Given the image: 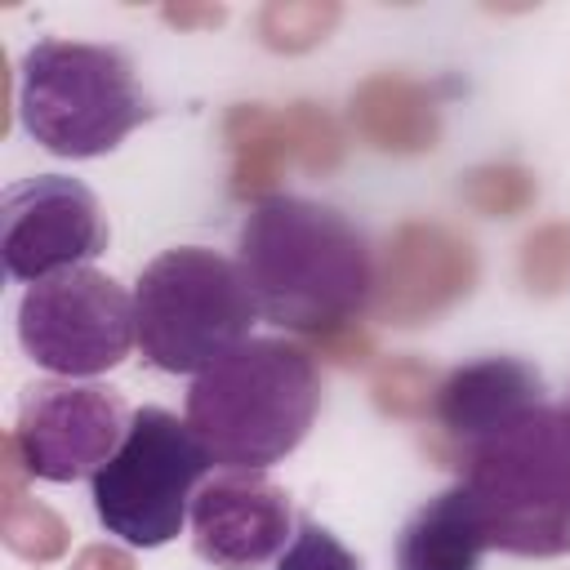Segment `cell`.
<instances>
[{
	"mask_svg": "<svg viewBox=\"0 0 570 570\" xmlns=\"http://www.w3.org/2000/svg\"><path fill=\"white\" fill-rule=\"evenodd\" d=\"M276 570H361V561L334 530H325L316 521H303L294 530V539L285 543Z\"/></svg>",
	"mask_w": 570,
	"mask_h": 570,
	"instance_id": "44dd1931",
	"label": "cell"
},
{
	"mask_svg": "<svg viewBox=\"0 0 570 570\" xmlns=\"http://www.w3.org/2000/svg\"><path fill=\"white\" fill-rule=\"evenodd\" d=\"M209 463L214 459L187 419L160 405L134 410L125 441L89 476L102 530L129 548H160L178 539Z\"/></svg>",
	"mask_w": 570,
	"mask_h": 570,
	"instance_id": "8992f818",
	"label": "cell"
},
{
	"mask_svg": "<svg viewBox=\"0 0 570 570\" xmlns=\"http://www.w3.org/2000/svg\"><path fill=\"white\" fill-rule=\"evenodd\" d=\"M463 490L481 512L490 548L508 557H566L570 410L534 405L508 428L463 445Z\"/></svg>",
	"mask_w": 570,
	"mask_h": 570,
	"instance_id": "3957f363",
	"label": "cell"
},
{
	"mask_svg": "<svg viewBox=\"0 0 570 570\" xmlns=\"http://www.w3.org/2000/svg\"><path fill=\"white\" fill-rule=\"evenodd\" d=\"M134 62L111 45L36 40L18 67L22 129L53 156L89 160L147 120Z\"/></svg>",
	"mask_w": 570,
	"mask_h": 570,
	"instance_id": "277c9868",
	"label": "cell"
},
{
	"mask_svg": "<svg viewBox=\"0 0 570 570\" xmlns=\"http://www.w3.org/2000/svg\"><path fill=\"white\" fill-rule=\"evenodd\" d=\"M352 120L365 142H374L379 151H396V156L432 151L441 138L436 98L419 80L396 76V71L370 76L352 94Z\"/></svg>",
	"mask_w": 570,
	"mask_h": 570,
	"instance_id": "9a60e30c",
	"label": "cell"
},
{
	"mask_svg": "<svg viewBox=\"0 0 570 570\" xmlns=\"http://www.w3.org/2000/svg\"><path fill=\"white\" fill-rule=\"evenodd\" d=\"M107 249L98 196L67 174H36L13 183L0 205V258L13 281L40 285L58 272L85 267Z\"/></svg>",
	"mask_w": 570,
	"mask_h": 570,
	"instance_id": "ba28073f",
	"label": "cell"
},
{
	"mask_svg": "<svg viewBox=\"0 0 570 570\" xmlns=\"http://www.w3.org/2000/svg\"><path fill=\"white\" fill-rule=\"evenodd\" d=\"M321 410L316 361L289 338H245L196 374L187 423L214 463L263 472L307 436Z\"/></svg>",
	"mask_w": 570,
	"mask_h": 570,
	"instance_id": "7a4b0ae2",
	"label": "cell"
},
{
	"mask_svg": "<svg viewBox=\"0 0 570 570\" xmlns=\"http://www.w3.org/2000/svg\"><path fill=\"white\" fill-rule=\"evenodd\" d=\"M463 200L476 209V214H490V218H512L521 209L534 205L539 196V183L530 169L521 165H481L463 178Z\"/></svg>",
	"mask_w": 570,
	"mask_h": 570,
	"instance_id": "ac0fdd59",
	"label": "cell"
},
{
	"mask_svg": "<svg viewBox=\"0 0 570 570\" xmlns=\"http://www.w3.org/2000/svg\"><path fill=\"white\" fill-rule=\"evenodd\" d=\"M227 142L236 151V191H267L281 165L303 160L307 169H330L338 160V134L330 116L298 102L289 111L236 107L227 116Z\"/></svg>",
	"mask_w": 570,
	"mask_h": 570,
	"instance_id": "4fadbf2b",
	"label": "cell"
},
{
	"mask_svg": "<svg viewBox=\"0 0 570 570\" xmlns=\"http://www.w3.org/2000/svg\"><path fill=\"white\" fill-rule=\"evenodd\" d=\"M223 18H227L223 4H209V9H187V4L165 9V22H178V27H218Z\"/></svg>",
	"mask_w": 570,
	"mask_h": 570,
	"instance_id": "603a6c76",
	"label": "cell"
},
{
	"mask_svg": "<svg viewBox=\"0 0 570 570\" xmlns=\"http://www.w3.org/2000/svg\"><path fill=\"white\" fill-rule=\"evenodd\" d=\"M543 405V374L517 356H481L436 383L432 414L450 441L472 445Z\"/></svg>",
	"mask_w": 570,
	"mask_h": 570,
	"instance_id": "7c38bea8",
	"label": "cell"
},
{
	"mask_svg": "<svg viewBox=\"0 0 570 570\" xmlns=\"http://www.w3.org/2000/svg\"><path fill=\"white\" fill-rule=\"evenodd\" d=\"M258 303L240 263L178 245L156 254L134 285V321L142 356L165 374H200L249 338Z\"/></svg>",
	"mask_w": 570,
	"mask_h": 570,
	"instance_id": "5b68a950",
	"label": "cell"
},
{
	"mask_svg": "<svg viewBox=\"0 0 570 570\" xmlns=\"http://www.w3.org/2000/svg\"><path fill=\"white\" fill-rule=\"evenodd\" d=\"M343 9L334 0H272L258 13V36L276 53H303L338 27Z\"/></svg>",
	"mask_w": 570,
	"mask_h": 570,
	"instance_id": "e0dca14e",
	"label": "cell"
},
{
	"mask_svg": "<svg viewBox=\"0 0 570 570\" xmlns=\"http://www.w3.org/2000/svg\"><path fill=\"white\" fill-rule=\"evenodd\" d=\"M240 276L281 330L338 334L379 289L374 254L356 223L303 196H263L236 236Z\"/></svg>",
	"mask_w": 570,
	"mask_h": 570,
	"instance_id": "6da1fadb",
	"label": "cell"
},
{
	"mask_svg": "<svg viewBox=\"0 0 570 570\" xmlns=\"http://www.w3.org/2000/svg\"><path fill=\"white\" fill-rule=\"evenodd\" d=\"M18 338L22 352L62 379H94L116 370L134 338V294L94 267L58 272L31 285L18 303Z\"/></svg>",
	"mask_w": 570,
	"mask_h": 570,
	"instance_id": "52a82bcc",
	"label": "cell"
},
{
	"mask_svg": "<svg viewBox=\"0 0 570 570\" xmlns=\"http://www.w3.org/2000/svg\"><path fill=\"white\" fill-rule=\"evenodd\" d=\"M521 281H525L530 294H543V298L570 289V227L566 223H548V227L525 236Z\"/></svg>",
	"mask_w": 570,
	"mask_h": 570,
	"instance_id": "d6986e66",
	"label": "cell"
},
{
	"mask_svg": "<svg viewBox=\"0 0 570 570\" xmlns=\"http://www.w3.org/2000/svg\"><path fill=\"white\" fill-rule=\"evenodd\" d=\"M476 281V254L463 236L436 223H405L387 240L379 276V312L396 325H419L459 303Z\"/></svg>",
	"mask_w": 570,
	"mask_h": 570,
	"instance_id": "8fae6325",
	"label": "cell"
},
{
	"mask_svg": "<svg viewBox=\"0 0 570 570\" xmlns=\"http://www.w3.org/2000/svg\"><path fill=\"white\" fill-rule=\"evenodd\" d=\"M374 401H379L387 414L419 419V414H428L432 401H436V379H432V370H423L419 361H387V365H379V374H374Z\"/></svg>",
	"mask_w": 570,
	"mask_h": 570,
	"instance_id": "ffe728a7",
	"label": "cell"
},
{
	"mask_svg": "<svg viewBox=\"0 0 570 570\" xmlns=\"http://www.w3.org/2000/svg\"><path fill=\"white\" fill-rule=\"evenodd\" d=\"M125 405L116 392L94 383H36L22 396L13 445L22 472L40 481H80L94 476L116 445L125 441Z\"/></svg>",
	"mask_w": 570,
	"mask_h": 570,
	"instance_id": "9c48e42d",
	"label": "cell"
},
{
	"mask_svg": "<svg viewBox=\"0 0 570 570\" xmlns=\"http://www.w3.org/2000/svg\"><path fill=\"white\" fill-rule=\"evenodd\" d=\"M18 468H22V454L9 436V445H4V512H0L4 543L27 561H53L67 552V521L53 508L22 494Z\"/></svg>",
	"mask_w": 570,
	"mask_h": 570,
	"instance_id": "2e32d148",
	"label": "cell"
},
{
	"mask_svg": "<svg viewBox=\"0 0 570 570\" xmlns=\"http://www.w3.org/2000/svg\"><path fill=\"white\" fill-rule=\"evenodd\" d=\"M71 570H134V557H129V552H120V548L94 543V548H85V552L76 557V566H71Z\"/></svg>",
	"mask_w": 570,
	"mask_h": 570,
	"instance_id": "7402d4cb",
	"label": "cell"
},
{
	"mask_svg": "<svg viewBox=\"0 0 570 570\" xmlns=\"http://www.w3.org/2000/svg\"><path fill=\"white\" fill-rule=\"evenodd\" d=\"M191 539L214 570H258L281 557L289 534V499L263 472H223L191 499Z\"/></svg>",
	"mask_w": 570,
	"mask_h": 570,
	"instance_id": "30bf717a",
	"label": "cell"
},
{
	"mask_svg": "<svg viewBox=\"0 0 570 570\" xmlns=\"http://www.w3.org/2000/svg\"><path fill=\"white\" fill-rule=\"evenodd\" d=\"M485 548L481 512L459 481L405 521L396 539V570H481Z\"/></svg>",
	"mask_w": 570,
	"mask_h": 570,
	"instance_id": "5bb4252c",
	"label": "cell"
}]
</instances>
